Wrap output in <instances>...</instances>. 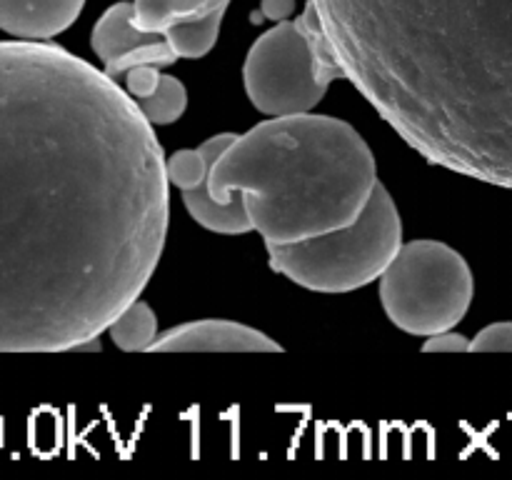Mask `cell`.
I'll use <instances>...</instances> for the list:
<instances>
[{
  "label": "cell",
  "mask_w": 512,
  "mask_h": 480,
  "mask_svg": "<svg viewBox=\"0 0 512 480\" xmlns=\"http://www.w3.org/2000/svg\"><path fill=\"white\" fill-rule=\"evenodd\" d=\"M128 90L48 40H0V353L100 338L163 255L170 180Z\"/></svg>",
  "instance_id": "6da1fadb"
},
{
  "label": "cell",
  "mask_w": 512,
  "mask_h": 480,
  "mask_svg": "<svg viewBox=\"0 0 512 480\" xmlns=\"http://www.w3.org/2000/svg\"><path fill=\"white\" fill-rule=\"evenodd\" d=\"M378 163L363 135L320 113L273 115L235 135L203 188L215 203L243 195L265 245H288L345 228L370 203Z\"/></svg>",
  "instance_id": "7a4b0ae2"
},
{
  "label": "cell",
  "mask_w": 512,
  "mask_h": 480,
  "mask_svg": "<svg viewBox=\"0 0 512 480\" xmlns=\"http://www.w3.org/2000/svg\"><path fill=\"white\" fill-rule=\"evenodd\" d=\"M403 220L393 195L375 185L358 220L333 233L288 245H265L270 268L315 293H350L380 280L403 248Z\"/></svg>",
  "instance_id": "3957f363"
},
{
  "label": "cell",
  "mask_w": 512,
  "mask_h": 480,
  "mask_svg": "<svg viewBox=\"0 0 512 480\" xmlns=\"http://www.w3.org/2000/svg\"><path fill=\"white\" fill-rule=\"evenodd\" d=\"M335 78H345L313 0L295 20L265 30L245 55L243 85L263 115L310 113Z\"/></svg>",
  "instance_id": "277c9868"
},
{
  "label": "cell",
  "mask_w": 512,
  "mask_h": 480,
  "mask_svg": "<svg viewBox=\"0 0 512 480\" xmlns=\"http://www.w3.org/2000/svg\"><path fill=\"white\" fill-rule=\"evenodd\" d=\"M473 298L475 278L468 260L443 240H408L380 275L385 315L415 338L453 330L468 315Z\"/></svg>",
  "instance_id": "5b68a950"
},
{
  "label": "cell",
  "mask_w": 512,
  "mask_h": 480,
  "mask_svg": "<svg viewBox=\"0 0 512 480\" xmlns=\"http://www.w3.org/2000/svg\"><path fill=\"white\" fill-rule=\"evenodd\" d=\"M90 45H93L95 55L103 60L105 73L118 83L135 65L168 68L180 60L165 33H150V30L138 28L133 0H120L100 15L93 35H90Z\"/></svg>",
  "instance_id": "8992f818"
},
{
  "label": "cell",
  "mask_w": 512,
  "mask_h": 480,
  "mask_svg": "<svg viewBox=\"0 0 512 480\" xmlns=\"http://www.w3.org/2000/svg\"><path fill=\"white\" fill-rule=\"evenodd\" d=\"M283 345L253 325L205 318L173 325L155 338L150 353H280Z\"/></svg>",
  "instance_id": "52a82bcc"
},
{
  "label": "cell",
  "mask_w": 512,
  "mask_h": 480,
  "mask_svg": "<svg viewBox=\"0 0 512 480\" xmlns=\"http://www.w3.org/2000/svg\"><path fill=\"white\" fill-rule=\"evenodd\" d=\"M85 0H0V30L18 40H50L80 18Z\"/></svg>",
  "instance_id": "ba28073f"
},
{
  "label": "cell",
  "mask_w": 512,
  "mask_h": 480,
  "mask_svg": "<svg viewBox=\"0 0 512 480\" xmlns=\"http://www.w3.org/2000/svg\"><path fill=\"white\" fill-rule=\"evenodd\" d=\"M120 83L153 125L175 123L188 108L185 85L175 75L163 73L160 65H135L120 78Z\"/></svg>",
  "instance_id": "9c48e42d"
},
{
  "label": "cell",
  "mask_w": 512,
  "mask_h": 480,
  "mask_svg": "<svg viewBox=\"0 0 512 480\" xmlns=\"http://www.w3.org/2000/svg\"><path fill=\"white\" fill-rule=\"evenodd\" d=\"M230 0H160V3H143L133 0L135 23L150 33H163L180 23H198V20L225 15Z\"/></svg>",
  "instance_id": "30bf717a"
},
{
  "label": "cell",
  "mask_w": 512,
  "mask_h": 480,
  "mask_svg": "<svg viewBox=\"0 0 512 480\" xmlns=\"http://www.w3.org/2000/svg\"><path fill=\"white\" fill-rule=\"evenodd\" d=\"M183 205L188 208L190 218L203 225L210 233L220 235H245L253 233L248 208H245L243 195H235L228 203H215L203 185L193 190H183Z\"/></svg>",
  "instance_id": "8fae6325"
},
{
  "label": "cell",
  "mask_w": 512,
  "mask_h": 480,
  "mask_svg": "<svg viewBox=\"0 0 512 480\" xmlns=\"http://www.w3.org/2000/svg\"><path fill=\"white\" fill-rule=\"evenodd\" d=\"M238 133H218L213 138L205 140L200 148H183L175 150L168 160H165V170H168L170 185L183 193V190H193L208 180L213 163L220 155L228 150Z\"/></svg>",
  "instance_id": "7c38bea8"
},
{
  "label": "cell",
  "mask_w": 512,
  "mask_h": 480,
  "mask_svg": "<svg viewBox=\"0 0 512 480\" xmlns=\"http://www.w3.org/2000/svg\"><path fill=\"white\" fill-rule=\"evenodd\" d=\"M105 333L110 335L115 348L125 350V353H143V350H150V345L160 335L158 313L150 308V303L138 298L108 325Z\"/></svg>",
  "instance_id": "4fadbf2b"
},
{
  "label": "cell",
  "mask_w": 512,
  "mask_h": 480,
  "mask_svg": "<svg viewBox=\"0 0 512 480\" xmlns=\"http://www.w3.org/2000/svg\"><path fill=\"white\" fill-rule=\"evenodd\" d=\"M220 23H223V15H215V18L198 20V23L173 25V28L163 30V33L180 60H198L205 58L213 50V45L218 43Z\"/></svg>",
  "instance_id": "5bb4252c"
},
{
  "label": "cell",
  "mask_w": 512,
  "mask_h": 480,
  "mask_svg": "<svg viewBox=\"0 0 512 480\" xmlns=\"http://www.w3.org/2000/svg\"><path fill=\"white\" fill-rule=\"evenodd\" d=\"M470 353H512V320H498L470 338Z\"/></svg>",
  "instance_id": "9a60e30c"
},
{
  "label": "cell",
  "mask_w": 512,
  "mask_h": 480,
  "mask_svg": "<svg viewBox=\"0 0 512 480\" xmlns=\"http://www.w3.org/2000/svg\"><path fill=\"white\" fill-rule=\"evenodd\" d=\"M468 350L470 338H465L463 333H455V330L430 335L423 343V353H468Z\"/></svg>",
  "instance_id": "2e32d148"
},
{
  "label": "cell",
  "mask_w": 512,
  "mask_h": 480,
  "mask_svg": "<svg viewBox=\"0 0 512 480\" xmlns=\"http://www.w3.org/2000/svg\"><path fill=\"white\" fill-rule=\"evenodd\" d=\"M260 13H263L265 20L283 23V20L293 18L295 0H260Z\"/></svg>",
  "instance_id": "e0dca14e"
},
{
  "label": "cell",
  "mask_w": 512,
  "mask_h": 480,
  "mask_svg": "<svg viewBox=\"0 0 512 480\" xmlns=\"http://www.w3.org/2000/svg\"><path fill=\"white\" fill-rule=\"evenodd\" d=\"M143 3H160V0H143Z\"/></svg>",
  "instance_id": "ac0fdd59"
}]
</instances>
